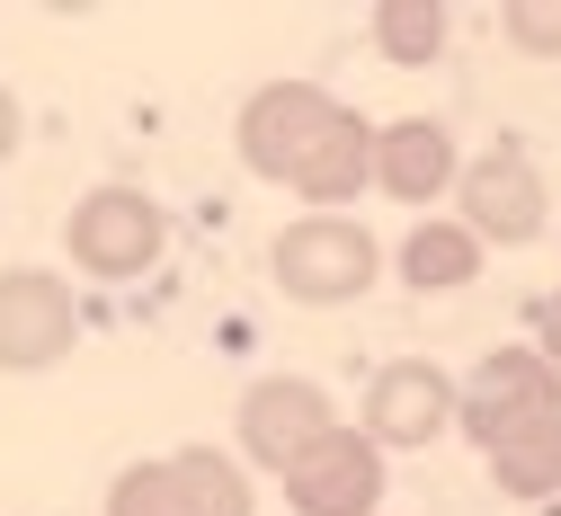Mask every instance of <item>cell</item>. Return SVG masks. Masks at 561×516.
Wrapping results in <instances>:
<instances>
[{"label": "cell", "mask_w": 561, "mask_h": 516, "mask_svg": "<svg viewBox=\"0 0 561 516\" xmlns=\"http://www.w3.org/2000/svg\"><path fill=\"white\" fill-rule=\"evenodd\" d=\"M161 250H170V214L144 187H90L72 214H62V259H72V276H90V285L152 276Z\"/></svg>", "instance_id": "2"}, {"label": "cell", "mask_w": 561, "mask_h": 516, "mask_svg": "<svg viewBox=\"0 0 561 516\" xmlns=\"http://www.w3.org/2000/svg\"><path fill=\"white\" fill-rule=\"evenodd\" d=\"M286 507L295 516H375L383 507V455H375V436L357 418H339L330 436H312V446L286 463Z\"/></svg>", "instance_id": "7"}, {"label": "cell", "mask_w": 561, "mask_h": 516, "mask_svg": "<svg viewBox=\"0 0 561 516\" xmlns=\"http://www.w3.org/2000/svg\"><path fill=\"white\" fill-rule=\"evenodd\" d=\"M543 410H561V375L535 347H490L472 375L455 383V427L472 436L481 455L500 446V436H517L526 418H543Z\"/></svg>", "instance_id": "5"}, {"label": "cell", "mask_w": 561, "mask_h": 516, "mask_svg": "<svg viewBox=\"0 0 561 516\" xmlns=\"http://www.w3.org/2000/svg\"><path fill=\"white\" fill-rule=\"evenodd\" d=\"M170 481H179V507L187 516H259L250 463H232L224 446H179L170 455Z\"/></svg>", "instance_id": "13"}, {"label": "cell", "mask_w": 561, "mask_h": 516, "mask_svg": "<svg viewBox=\"0 0 561 516\" xmlns=\"http://www.w3.org/2000/svg\"><path fill=\"white\" fill-rule=\"evenodd\" d=\"M330 427H339V410H330V392L312 375H259L241 392V410H232L241 463L250 472H276V481H286V463L312 446V436H330Z\"/></svg>", "instance_id": "9"}, {"label": "cell", "mask_w": 561, "mask_h": 516, "mask_svg": "<svg viewBox=\"0 0 561 516\" xmlns=\"http://www.w3.org/2000/svg\"><path fill=\"white\" fill-rule=\"evenodd\" d=\"M81 347V294L54 267H0V375H54Z\"/></svg>", "instance_id": "4"}, {"label": "cell", "mask_w": 561, "mask_h": 516, "mask_svg": "<svg viewBox=\"0 0 561 516\" xmlns=\"http://www.w3.org/2000/svg\"><path fill=\"white\" fill-rule=\"evenodd\" d=\"M481 241L455 223V214H419V223L401 232V250H392V267H401V285L410 294H463L472 276H481Z\"/></svg>", "instance_id": "12"}, {"label": "cell", "mask_w": 561, "mask_h": 516, "mask_svg": "<svg viewBox=\"0 0 561 516\" xmlns=\"http://www.w3.org/2000/svg\"><path fill=\"white\" fill-rule=\"evenodd\" d=\"M490 481L508 498H552L561 490V410H543L517 436H500V446H490Z\"/></svg>", "instance_id": "14"}, {"label": "cell", "mask_w": 561, "mask_h": 516, "mask_svg": "<svg viewBox=\"0 0 561 516\" xmlns=\"http://www.w3.org/2000/svg\"><path fill=\"white\" fill-rule=\"evenodd\" d=\"M107 516H187L179 507V481H170V455H144L107 481Z\"/></svg>", "instance_id": "16"}, {"label": "cell", "mask_w": 561, "mask_h": 516, "mask_svg": "<svg viewBox=\"0 0 561 516\" xmlns=\"http://www.w3.org/2000/svg\"><path fill=\"white\" fill-rule=\"evenodd\" d=\"M357 427L375 436V455H419V446H437V436L455 427V383H446V365L428 356H392L366 375V401H357Z\"/></svg>", "instance_id": "8"}, {"label": "cell", "mask_w": 561, "mask_h": 516, "mask_svg": "<svg viewBox=\"0 0 561 516\" xmlns=\"http://www.w3.org/2000/svg\"><path fill=\"white\" fill-rule=\"evenodd\" d=\"M535 356H543L552 375H561V285L543 294V312H535Z\"/></svg>", "instance_id": "18"}, {"label": "cell", "mask_w": 561, "mask_h": 516, "mask_svg": "<svg viewBox=\"0 0 561 516\" xmlns=\"http://www.w3.org/2000/svg\"><path fill=\"white\" fill-rule=\"evenodd\" d=\"M500 36L526 62H561V0H517V10H500Z\"/></svg>", "instance_id": "17"}, {"label": "cell", "mask_w": 561, "mask_h": 516, "mask_svg": "<svg viewBox=\"0 0 561 516\" xmlns=\"http://www.w3.org/2000/svg\"><path fill=\"white\" fill-rule=\"evenodd\" d=\"M27 142V107H19V90L0 81V170H10V152Z\"/></svg>", "instance_id": "19"}, {"label": "cell", "mask_w": 561, "mask_h": 516, "mask_svg": "<svg viewBox=\"0 0 561 516\" xmlns=\"http://www.w3.org/2000/svg\"><path fill=\"white\" fill-rule=\"evenodd\" d=\"M455 223L481 241V250H526L543 241L552 223V187L535 170V152H517V142H481V152L455 170Z\"/></svg>", "instance_id": "3"}, {"label": "cell", "mask_w": 561, "mask_h": 516, "mask_svg": "<svg viewBox=\"0 0 561 516\" xmlns=\"http://www.w3.org/2000/svg\"><path fill=\"white\" fill-rule=\"evenodd\" d=\"M267 276H276V294H286V303L339 312V303H357V294H375L383 241L357 223V214H295V223L267 241Z\"/></svg>", "instance_id": "1"}, {"label": "cell", "mask_w": 561, "mask_h": 516, "mask_svg": "<svg viewBox=\"0 0 561 516\" xmlns=\"http://www.w3.org/2000/svg\"><path fill=\"white\" fill-rule=\"evenodd\" d=\"M366 187H375V125H366L357 107H330V125L312 134V152L295 161L286 196H295L304 214H339V205H357Z\"/></svg>", "instance_id": "11"}, {"label": "cell", "mask_w": 561, "mask_h": 516, "mask_svg": "<svg viewBox=\"0 0 561 516\" xmlns=\"http://www.w3.org/2000/svg\"><path fill=\"white\" fill-rule=\"evenodd\" d=\"M455 170H463V152H455L446 116H392V125H375V187L392 205L455 196Z\"/></svg>", "instance_id": "10"}, {"label": "cell", "mask_w": 561, "mask_h": 516, "mask_svg": "<svg viewBox=\"0 0 561 516\" xmlns=\"http://www.w3.org/2000/svg\"><path fill=\"white\" fill-rule=\"evenodd\" d=\"M330 90L321 81H259L250 99H241V116H232V152H241V170L250 179H267V187H286L295 179V161L312 152V134L330 125Z\"/></svg>", "instance_id": "6"}, {"label": "cell", "mask_w": 561, "mask_h": 516, "mask_svg": "<svg viewBox=\"0 0 561 516\" xmlns=\"http://www.w3.org/2000/svg\"><path fill=\"white\" fill-rule=\"evenodd\" d=\"M446 36H455L446 0H375V54L383 62L428 71V62H446Z\"/></svg>", "instance_id": "15"}]
</instances>
